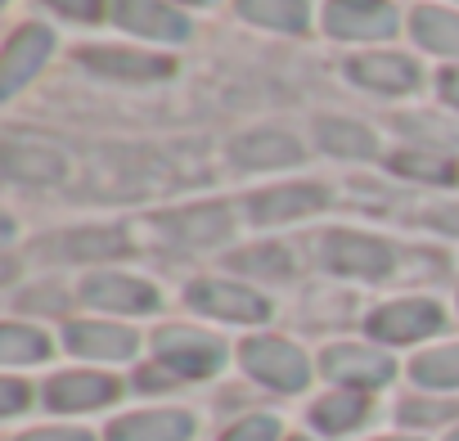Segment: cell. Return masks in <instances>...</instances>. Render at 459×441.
I'll list each match as a JSON object with an SVG mask.
<instances>
[{
	"instance_id": "obj_14",
	"label": "cell",
	"mask_w": 459,
	"mask_h": 441,
	"mask_svg": "<svg viewBox=\"0 0 459 441\" xmlns=\"http://www.w3.org/2000/svg\"><path fill=\"white\" fill-rule=\"evenodd\" d=\"M5 171H10L14 180H32V185H55V180H64L59 153H50L46 144H37V140H28V135H19V131L5 135Z\"/></svg>"
},
{
	"instance_id": "obj_24",
	"label": "cell",
	"mask_w": 459,
	"mask_h": 441,
	"mask_svg": "<svg viewBox=\"0 0 459 441\" xmlns=\"http://www.w3.org/2000/svg\"><path fill=\"white\" fill-rule=\"evenodd\" d=\"M410 374L423 387H459V347H437V351L414 356Z\"/></svg>"
},
{
	"instance_id": "obj_19",
	"label": "cell",
	"mask_w": 459,
	"mask_h": 441,
	"mask_svg": "<svg viewBox=\"0 0 459 441\" xmlns=\"http://www.w3.org/2000/svg\"><path fill=\"white\" fill-rule=\"evenodd\" d=\"M82 64L104 73V77H167L171 64L167 59H153V55H131V50H82Z\"/></svg>"
},
{
	"instance_id": "obj_34",
	"label": "cell",
	"mask_w": 459,
	"mask_h": 441,
	"mask_svg": "<svg viewBox=\"0 0 459 441\" xmlns=\"http://www.w3.org/2000/svg\"><path fill=\"white\" fill-rule=\"evenodd\" d=\"M19 441H91V432L82 428H41V432H28Z\"/></svg>"
},
{
	"instance_id": "obj_16",
	"label": "cell",
	"mask_w": 459,
	"mask_h": 441,
	"mask_svg": "<svg viewBox=\"0 0 459 441\" xmlns=\"http://www.w3.org/2000/svg\"><path fill=\"white\" fill-rule=\"evenodd\" d=\"M113 396H117V383L104 374H59L46 387V401L55 410H91V405H104Z\"/></svg>"
},
{
	"instance_id": "obj_1",
	"label": "cell",
	"mask_w": 459,
	"mask_h": 441,
	"mask_svg": "<svg viewBox=\"0 0 459 441\" xmlns=\"http://www.w3.org/2000/svg\"><path fill=\"white\" fill-rule=\"evenodd\" d=\"M320 262L333 271V275H360V280H383L396 262V253L383 244V239H369V235H351V230H333L325 244H320Z\"/></svg>"
},
{
	"instance_id": "obj_27",
	"label": "cell",
	"mask_w": 459,
	"mask_h": 441,
	"mask_svg": "<svg viewBox=\"0 0 459 441\" xmlns=\"http://www.w3.org/2000/svg\"><path fill=\"white\" fill-rule=\"evenodd\" d=\"M392 171H401V176H414V180H437V185L455 180V167H450L446 158H437L432 149H423V153H414V149H405V153H392Z\"/></svg>"
},
{
	"instance_id": "obj_37",
	"label": "cell",
	"mask_w": 459,
	"mask_h": 441,
	"mask_svg": "<svg viewBox=\"0 0 459 441\" xmlns=\"http://www.w3.org/2000/svg\"><path fill=\"white\" fill-rule=\"evenodd\" d=\"M441 95H446L450 104H459V68H446V73H441Z\"/></svg>"
},
{
	"instance_id": "obj_4",
	"label": "cell",
	"mask_w": 459,
	"mask_h": 441,
	"mask_svg": "<svg viewBox=\"0 0 459 441\" xmlns=\"http://www.w3.org/2000/svg\"><path fill=\"white\" fill-rule=\"evenodd\" d=\"M325 28L347 41H383L396 32V10L387 0H329Z\"/></svg>"
},
{
	"instance_id": "obj_17",
	"label": "cell",
	"mask_w": 459,
	"mask_h": 441,
	"mask_svg": "<svg viewBox=\"0 0 459 441\" xmlns=\"http://www.w3.org/2000/svg\"><path fill=\"white\" fill-rule=\"evenodd\" d=\"M347 77L369 91H410L419 82V68L405 55H365L347 64Z\"/></svg>"
},
{
	"instance_id": "obj_8",
	"label": "cell",
	"mask_w": 459,
	"mask_h": 441,
	"mask_svg": "<svg viewBox=\"0 0 459 441\" xmlns=\"http://www.w3.org/2000/svg\"><path fill=\"white\" fill-rule=\"evenodd\" d=\"M325 374L329 378H338V383H351V387H378V383H387L392 374H396V365H392V356H383V351H374V347H329L325 351Z\"/></svg>"
},
{
	"instance_id": "obj_29",
	"label": "cell",
	"mask_w": 459,
	"mask_h": 441,
	"mask_svg": "<svg viewBox=\"0 0 459 441\" xmlns=\"http://www.w3.org/2000/svg\"><path fill=\"white\" fill-rule=\"evenodd\" d=\"M235 266L239 271H253V275H271V280H280L284 271H293V262H289L284 248H248V253L235 257Z\"/></svg>"
},
{
	"instance_id": "obj_22",
	"label": "cell",
	"mask_w": 459,
	"mask_h": 441,
	"mask_svg": "<svg viewBox=\"0 0 459 441\" xmlns=\"http://www.w3.org/2000/svg\"><path fill=\"white\" fill-rule=\"evenodd\" d=\"M320 144L338 158H369L374 153V131H365L360 122L329 117V122H320Z\"/></svg>"
},
{
	"instance_id": "obj_40",
	"label": "cell",
	"mask_w": 459,
	"mask_h": 441,
	"mask_svg": "<svg viewBox=\"0 0 459 441\" xmlns=\"http://www.w3.org/2000/svg\"><path fill=\"white\" fill-rule=\"evenodd\" d=\"M396 441H401V437H396Z\"/></svg>"
},
{
	"instance_id": "obj_38",
	"label": "cell",
	"mask_w": 459,
	"mask_h": 441,
	"mask_svg": "<svg viewBox=\"0 0 459 441\" xmlns=\"http://www.w3.org/2000/svg\"><path fill=\"white\" fill-rule=\"evenodd\" d=\"M189 5H212V0H189Z\"/></svg>"
},
{
	"instance_id": "obj_26",
	"label": "cell",
	"mask_w": 459,
	"mask_h": 441,
	"mask_svg": "<svg viewBox=\"0 0 459 441\" xmlns=\"http://www.w3.org/2000/svg\"><path fill=\"white\" fill-rule=\"evenodd\" d=\"M59 253H64V257H77V262H91V257L126 253V239H122L117 230H77V235L59 239Z\"/></svg>"
},
{
	"instance_id": "obj_32",
	"label": "cell",
	"mask_w": 459,
	"mask_h": 441,
	"mask_svg": "<svg viewBox=\"0 0 459 441\" xmlns=\"http://www.w3.org/2000/svg\"><path fill=\"white\" fill-rule=\"evenodd\" d=\"M50 5H55L59 14H73V19H82V23H95L100 10H104V0H50Z\"/></svg>"
},
{
	"instance_id": "obj_7",
	"label": "cell",
	"mask_w": 459,
	"mask_h": 441,
	"mask_svg": "<svg viewBox=\"0 0 459 441\" xmlns=\"http://www.w3.org/2000/svg\"><path fill=\"white\" fill-rule=\"evenodd\" d=\"M158 230H167L171 244H185V248H203V244H216L230 235V212L216 207V203H203V207H185V212H167L158 216Z\"/></svg>"
},
{
	"instance_id": "obj_3",
	"label": "cell",
	"mask_w": 459,
	"mask_h": 441,
	"mask_svg": "<svg viewBox=\"0 0 459 441\" xmlns=\"http://www.w3.org/2000/svg\"><path fill=\"white\" fill-rule=\"evenodd\" d=\"M244 365H248L253 378H262V383H271L280 392H298L311 378L307 356L293 342H284V338H248L244 342Z\"/></svg>"
},
{
	"instance_id": "obj_20",
	"label": "cell",
	"mask_w": 459,
	"mask_h": 441,
	"mask_svg": "<svg viewBox=\"0 0 459 441\" xmlns=\"http://www.w3.org/2000/svg\"><path fill=\"white\" fill-rule=\"evenodd\" d=\"M239 14L275 28V32H302L307 28V0H239Z\"/></svg>"
},
{
	"instance_id": "obj_13",
	"label": "cell",
	"mask_w": 459,
	"mask_h": 441,
	"mask_svg": "<svg viewBox=\"0 0 459 441\" xmlns=\"http://www.w3.org/2000/svg\"><path fill=\"white\" fill-rule=\"evenodd\" d=\"M194 419L185 410H149V414H126L108 428V441H189Z\"/></svg>"
},
{
	"instance_id": "obj_2",
	"label": "cell",
	"mask_w": 459,
	"mask_h": 441,
	"mask_svg": "<svg viewBox=\"0 0 459 441\" xmlns=\"http://www.w3.org/2000/svg\"><path fill=\"white\" fill-rule=\"evenodd\" d=\"M153 351L176 378H203V374L221 369V356H225L221 342L203 329H158Z\"/></svg>"
},
{
	"instance_id": "obj_39",
	"label": "cell",
	"mask_w": 459,
	"mask_h": 441,
	"mask_svg": "<svg viewBox=\"0 0 459 441\" xmlns=\"http://www.w3.org/2000/svg\"><path fill=\"white\" fill-rule=\"evenodd\" d=\"M450 441H459V432H455V437H450Z\"/></svg>"
},
{
	"instance_id": "obj_18",
	"label": "cell",
	"mask_w": 459,
	"mask_h": 441,
	"mask_svg": "<svg viewBox=\"0 0 459 441\" xmlns=\"http://www.w3.org/2000/svg\"><path fill=\"white\" fill-rule=\"evenodd\" d=\"M239 167H284V162H298L302 149L289 131H253V135H239L230 144Z\"/></svg>"
},
{
	"instance_id": "obj_10",
	"label": "cell",
	"mask_w": 459,
	"mask_h": 441,
	"mask_svg": "<svg viewBox=\"0 0 459 441\" xmlns=\"http://www.w3.org/2000/svg\"><path fill=\"white\" fill-rule=\"evenodd\" d=\"M82 298H86L91 307L126 311V316H135V311H153V307H158L153 284L131 280V275H91V280L82 284Z\"/></svg>"
},
{
	"instance_id": "obj_21",
	"label": "cell",
	"mask_w": 459,
	"mask_h": 441,
	"mask_svg": "<svg viewBox=\"0 0 459 441\" xmlns=\"http://www.w3.org/2000/svg\"><path fill=\"white\" fill-rule=\"evenodd\" d=\"M414 37H419V46H428L437 55H459V14H450V10H419L414 14Z\"/></svg>"
},
{
	"instance_id": "obj_30",
	"label": "cell",
	"mask_w": 459,
	"mask_h": 441,
	"mask_svg": "<svg viewBox=\"0 0 459 441\" xmlns=\"http://www.w3.org/2000/svg\"><path fill=\"white\" fill-rule=\"evenodd\" d=\"M450 414H459L455 401H405V405H401V419H405V423H441V419H450Z\"/></svg>"
},
{
	"instance_id": "obj_9",
	"label": "cell",
	"mask_w": 459,
	"mask_h": 441,
	"mask_svg": "<svg viewBox=\"0 0 459 441\" xmlns=\"http://www.w3.org/2000/svg\"><path fill=\"white\" fill-rule=\"evenodd\" d=\"M113 23L149 41H185V19L158 0H113Z\"/></svg>"
},
{
	"instance_id": "obj_11",
	"label": "cell",
	"mask_w": 459,
	"mask_h": 441,
	"mask_svg": "<svg viewBox=\"0 0 459 441\" xmlns=\"http://www.w3.org/2000/svg\"><path fill=\"white\" fill-rule=\"evenodd\" d=\"M50 55V32L46 28H19L5 46V59H0V91L14 95Z\"/></svg>"
},
{
	"instance_id": "obj_15",
	"label": "cell",
	"mask_w": 459,
	"mask_h": 441,
	"mask_svg": "<svg viewBox=\"0 0 459 441\" xmlns=\"http://www.w3.org/2000/svg\"><path fill=\"white\" fill-rule=\"evenodd\" d=\"M329 203V194L320 185H284V189H266L257 198H248V216L253 220H293L307 212H320Z\"/></svg>"
},
{
	"instance_id": "obj_12",
	"label": "cell",
	"mask_w": 459,
	"mask_h": 441,
	"mask_svg": "<svg viewBox=\"0 0 459 441\" xmlns=\"http://www.w3.org/2000/svg\"><path fill=\"white\" fill-rule=\"evenodd\" d=\"M64 342H68V351L91 356V360H126V356L135 351V333H131V329H122V324H100V320L68 324Z\"/></svg>"
},
{
	"instance_id": "obj_33",
	"label": "cell",
	"mask_w": 459,
	"mask_h": 441,
	"mask_svg": "<svg viewBox=\"0 0 459 441\" xmlns=\"http://www.w3.org/2000/svg\"><path fill=\"white\" fill-rule=\"evenodd\" d=\"M423 220L437 226V230H446V235H459V207H428Z\"/></svg>"
},
{
	"instance_id": "obj_28",
	"label": "cell",
	"mask_w": 459,
	"mask_h": 441,
	"mask_svg": "<svg viewBox=\"0 0 459 441\" xmlns=\"http://www.w3.org/2000/svg\"><path fill=\"white\" fill-rule=\"evenodd\" d=\"M405 135H414V140H423V144H441V149H459V131H450V122H441V117H423V113H414V117H401L396 122Z\"/></svg>"
},
{
	"instance_id": "obj_5",
	"label": "cell",
	"mask_w": 459,
	"mask_h": 441,
	"mask_svg": "<svg viewBox=\"0 0 459 441\" xmlns=\"http://www.w3.org/2000/svg\"><path fill=\"white\" fill-rule=\"evenodd\" d=\"M437 324H441V311H437V302H423V298L387 302L369 316V333L383 342H414V338L432 333Z\"/></svg>"
},
{
	"instance_id": "obj_36",
	"label": "cell",
	"mask_w": 459,
	"mask_h": 441,
	"mask_svg": "<svg viewBox=\"0 0 459 441\" xmlns=\"http://www.w3.org/2000/svg\"><path fill=\"white\" fill-rule=\"evenodd\" d=\"M37 302H41V311H59V307H64V298H59V293H32V298H23V307H28V311H37Z\"/></svg>"
},
{
	"instance_id": "obj_6",
	"label": "cell",
	"mask_w": 459,
	"mask_h": 441,
	"mask_svg": "<svg viewBox=\"0 0 459 441\" xmlns=\"http://www.w3.org/2000/svg\"><path fill=\"white\" fill-rule=\"evenodd\" d=\"M189 302H194L198 311H207V316L239 320V324H257V320L271 316V307H266L257 293H248V289H239V284H221V280H198V284L189 289Z\"/></svg>"
},
{
	"instance_id": "obj_35",
	"label": "cell",
	"mask_w": 459,
	"mask_h": 441,
	"mask_svg": "<svg viewBox=\"0 0 459 441\" xmlns=\"http://www.w3.org/2000/svg\"><path fill=\"white\" fill-rule=\"evenodd\" d=\"M0 396H5V401H0V410H5V414H19V410H23V401H28V387H23L19 378H5Z\"/></svg>"
},
{
	"instance_id": "obj_31",
	"label": "cell",
	"mask_w": 459,
	"mask_h": 441,
	"mask_svg": "<svg viewBox=\"0 0 459 441\" xmlns=\"http://www.w3.org/2000/svg\"><path fill=\"white\" fill-rule=\"evenodd\" d=\"M275 437H280V423L271 414H253L225 432V441H275Z\"/></svg>"
},
{
	"instance_id": "obj_23",
	"label": "cell",
	"mask_w": 459,
	"mask_h": 441,
	"mask_svg": "<svg viewBox=\"0 0 459 441\" xmlns=\"http://www.w3.org/2000/svg\"><path fill=\"white\" fill-rule=\"evenodd\" d=\"M365 419V396L360 392H342V396H325L316 410H311V423L325 428V432H347Z\"/></svg>"
},
{
	"instance_id": "obj_25",
	"label": "cell",
	"mask_w": 459,
	"mask_h": 441,
	"mask_svg": "<svg viewBox=\"0 0 459 441\" xmlns=\"http://www.w3.org/2000/svg\"><path fill=\"white\" fill-rule=\"evenodd\" d=\"M50 351L46 333L28 329V324H5L0 329V360L5 365H28V360H41Z\"/></svg>"
}]
</instances>
